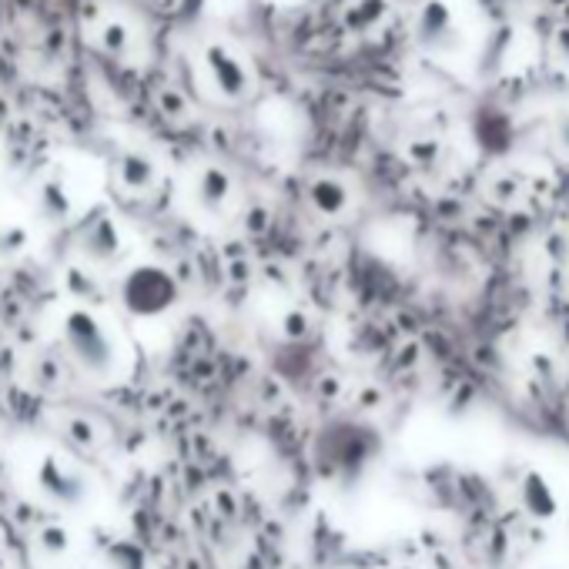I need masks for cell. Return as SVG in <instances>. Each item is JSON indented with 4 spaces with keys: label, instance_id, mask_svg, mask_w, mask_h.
Masks as SVG:
<instances>
[{
    "label": "cell",
    "instance_id": "5bb4252c",
    "mask_svg": "<svg viewBox=\"0 0 569 569\" xmlns=\"http://www.w3.org/2000/svg\"><path fill=\"white\" fill-rule=\"evenodd\" d=\"M67 436H71V442H77L81 449H91V446L98 442V429L91 426L88 419H71V422H67Z\"/></svg>",
    "mask_w": 569,
    "mask_h": 569
},
{
    "label": "cell",
    "instance_id": "5b68a950",
    "mask_svg": "<svg viewBox=\"0 0 569 569\" xmlns=\"http://www.w3.org/2000/svg\"><path fill=\"white\" fill-rule=\"evenodd\" d=\"M208 64H211V74H215V81H218L221 94H228V98H238V94H245V88H248L245 71H241V64L228 54V51L211 47V51H208Z\"/></svg>",
    "mask_w": 569,
    "mask_h": 569
},
{
    "label": "cell",
    "instance_id": "8fae6325",
    "mask_svg": "<svg viewBox=\"0 0 569 569\" xmlns=\"http://www.w3.org/2000/svg\"><path fill=\"white\" fill-rule=\"evenodd\" d=\"M104 566L108 569H144L148 566V556H144V549L138 543H128V539H121L114 546L104 553Z\"/></svg>",
    "mask_w": 569,
    "mask_h": 569
},
{
    "label": "cell",
    "instance_id": "9c48e42d",
    "mask_svg": "<svg viewBox=\"0 0 569 569\" xmlns=\"http://www.w3.org/2000/svg\"><path fill=\"white\" fill-rule=\"evenodd\" d=\"M228 191H231V181L225 171H218V168H208V171L201 175V181H198V198H201L205 208H218V205H225Z\"/></svg>",
    "mask_w": 569,
    "mask_h": 569
},
{
    "label": "cell",
    "instance_id": "ac0fdd59",
    "mask_svg": "<svg viewBox=\"0 0 569 569\" xmlns=\"http://www.w3.org/2000/svg\"><path fill=\"white\" fill-rule=\"evenodd\" d=\"M67 288H74V292H84V288H91V282L84 278V272H81V268H71V272H67Z\"/></svg>",
    "mask_w": 569,
    "mask_h": 569
},
{
    "label": "cell",
    "instance_id": "277c9868",
    "mask_svg": "<svg viewBox=\"0 0 569 569\" xmlns=\"http://www.w3.org/2000/svg\"><path fill=\"white\" fill-rule=\"evenodd\" d=\"M519 503L533 519H553L559 513V499L556 489L549 486V479L543 472H526L523 482H519Z\"/></svg>",
    "mask_w": 569,
    "mask_h": 569
},
{
    "label": "cell",
    "instance_id": "8992f818",
    "mask_svg": "<svg viewBox=\"0 0 569 569\" xmlns=\"http://www.w3.org/2000/svg\"><path fill=\"white\" fill-rule=\"evenodd\" d=\"M84 252L94 258V262H111L114 255L121 252V231L111 218H98L84 231Z\"/></svg>",
    "mask_w": 569,
    "mask_h": 569
},
{
    "label": "cell",
    "instance_id": "52a82bcc",
    "mask_svg": "<svg viewBox=\"0 0 569 569\" xmlns=\"http://www.w3.org/2000/svg\"><path fill=\"white\" fill-rule=\"evenodd\" d=\"M308 198H312V208L318 215H342L345 205H349V188L335 181V178H318L315 185L308 188Z\"/></svg>",
    "mask_w": 569,
    "mask_h": 569
},
{
    "label": "cell",
    "instance_id": "6da1fadb",
    "mask_svg": "<svg viewBox=\"0 0 569 569\" xmlns=\"http://www.w3.org/2000/svg\"><path fill=\"white\" fill-rule=\"evenodd\" d=\"M178 302V282L158 265H138L121 282V305L138 318H158Z\"/></svg>",
    "mask_w": 569,
    "mask_h": 569
},
{
    "label": "cell",
    "instance_id": "30bf717a",
    "mask_svg": "<svg viewBox=\"0 0 569 569\" xmlns=\"http://www.w3.org/2000/svg\"><path fill=\"white\" fill-rule=\"evenodd\" d=\"M37 205H41V215H44L47 221H64L67 215H71V198H67V191L57 185V181L41 185Z\"/></svg>",
    "mask_w": 569,
    "mask_h": 569
},
{
    "label": "cell",
    "instance_id": "7a4b0ae2",
    "mask_svg": "<svg viewBox=\"0 0 569 569\" xmlns=\"http://www.w3.org/2000/svg\"><path fill=\"white\" fill-rule=\"evenodd\" d=\"M64 339L74 359L94 375H104L114 362V342L88 308H71L64 315Z\"/></svg>",
    "mask_w": 569,
    "mask_h": 569
},
{
    "label": "cell",
    "instance_id": "ffe728a7",
    "mask_svg": "<svg viewBox=\"0 0 569 569\" xmlns=\"http://www.w3.org/2000/svg\"><path fill=\"white\" fill-rule=\"evenodd\" d=\"M559 141H563V148L569 151V118L563 121V128H559Z\"/></svg>",
    "mask_w": 569,
    "mask_h": 569
},
{
    "label": "cell",
    "instance_id": "7c38bea8",
    "mask_svg": "<svg viewBox=\"0 0 569 569\" xmlns=\"http://www.w3.org/2000/svg\"><path fill=\"white\" fill-rule=\"evenodd\" d=\"M37 549L44 556H64L67 549H71V533H67L64 526H44L37 533Z\"/></svg>",
    "mask_w": 569,
    "mask_h": 569
},
{
    "label": "cell",
    "instance_id": "ba28073f",
    "mask_svg": "<svg viewBox=\"0 0 569 569\" xmlns=\"http://www.w3.org/2000/svg\"><path fill=\"white\" fill-rule=\"evenodd\" d=\"M118 178L128 191H144L154 185V165L144 154H124L118 165Z\"/></svg>",
    "mask_w": 569,
    "mask_h": 569
},
{
    "label": "cell",
    "instance_id": "e0dca14e",
    "mask_svg": "<svg viewBox=\"0 0 569 569\" xmlns=\"http://www.w3.org/2000/svg\"><path fill=\"white\" fill-rule=\"evenodd\" d=\"M305 332H308V318L302 312H292V315L284 318V335L288 339H302Z\"/></svg>",
    "mask_w": 569,
    "mask_h": 569
},
{
    "label": "cell",
    "instance_id": "44dd1931",
    "mask_svg": "<svg viewBox=\"0 0 569 569\" xmlns=\"http://www.w3.org/2000/svg\"><path fill=\"white\" fill-rule=\"evenodd\" d=\"M0 342H4V329H0Z\"/></svg>",
    "mask_w": 569,
    "mask_h": 569
},
{
    "label": "cell",
    "instance_id": "9a60e30c",
    "mask_svg": "<svg viewBox=\"0 0 569 569\" xmlns=\"http://www.w3.org/2000/svg\"><path fill=\"white\" fill-rule=\"evenodd\" d=\"M24 245H27V231L11 225V228L0 231V258H11V255L24 252Z\"/></svg>",
    "mask_w": 569,
    "mask_h": 569
},
{
    "label": "cell",
    "instance_id": "4fadbf2b",
    "mask_svg": "<svg viewBox=\"0 0 569 569\" xmlns=\"http://www.w3.org/2000/svg\"><path fill=\"white\" fill-rule=\"evenodd\" d=\"M446 27H449V11H446V4H429L426 11H422V21H419L422 37H426V41H436Z\"/></svg>",
    "mask_w": 569,
    "mask_h": 569
},
{
    "label": "cell",
    "instance_id": "d6986e66",
    "mask_svg": "<svg viewBox=\"0 0 569 569\" xmlns=\"http://www.w3.org/2000/svg\"><path fill=\"white\" fill-rule=\"evenodd\" d=\"M37 375H41V382H47V385L57 382V365L51 359L41 362V365H37Z\"/></svg>",
    "mask_w": 569,
    "mask_h": 569
},
{
    "label": "cell",
    "instance_id": "3957f363",
    "mask_svg": "<svg viewBox=\"0 0 569 569\" xmlns=\"http://www.w3.org/2000/svg\"><path fill=\"white\" fill-rule=\"evenodd\" d=\"M37 486L44 489V496H51L54 503H64V506H77L84 499V493H88L84 479L74 476L57 456H44V459H41V466H37Z\"/></svg>",
    "mask_w": 569,
    "mask_h": 569
},
{
    "label": "cell",
    "instance_id": "2e32d148",
    "mask_svg": "<svg viewBox=\"0 0 569 569\" xmlns=\"http://www.w3.org/2000/svg\"><path fill=\"white\" fill-rule=\"evenodd\" d=\"M101 44L118 54V51H124V44H128V31H124L121 24H108L104 34H101Z\"/></svg>",
    "mask_w": 569,
    "mask_h": 569
}]
</instances>
